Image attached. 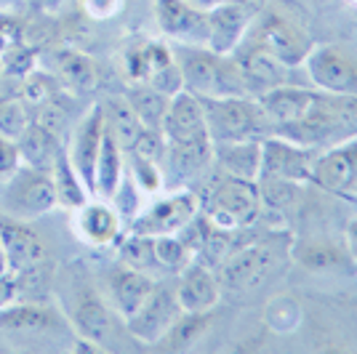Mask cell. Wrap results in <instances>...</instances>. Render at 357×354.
<instances>
[{"instance_id":"cell-46","label":"cell","mask_w":357,"mask_h":354,"mask_svg":"<svg viewBox=\"0 0 357 354\" xmlns=\"http://www.w3.org/2000/svg\"><path fill=\"white\" fill-rule=\"evenodd\" d=\"M0 352H8V341L0 336Z\"/></svg>"},{"instance_id":"cell-40","label":"cell","mask_w":357,"mask_h":354,"mask_svg":"<svg viewBox=\"0 0 357 354\" xmlns=\"http://www.w3.org/2000/svg\"><path fill=\"white\" fill-rule=\"evenodd\" d=\"M86 3V11H89L93 19H109L120 11L123 0H83Z\"/></svg>"},{"instance_id":"cell-26","label":"cell","mask_w":357,"mask_h":354,"mask_svg":"<svg viewBox=\"0 0 357 354\" xmlns=\"http://www.w3.org/2000/svg\"><path fill=\"white\" fill-rule=\"evenodd\" d=\"M312 96H314V91L283 83V86H275V88L259 93L256 99L264 107V112H267V118L272 120V125H283V123H291V120L301 118V115L310 109Z\"/></svg>"},{"instance_id":"cell-4","label":"cell","mask_w":357,"mask_h":354,"mask_svg":"<svg viewBox=\"0 0 357 354\" xmlns=\"http://www.w3.org/2000/svg\"><path fill=\"white\" fill-rule=\"evenodd\" d=\"M211 141H264L275 136V125L256 96L200 99Z\"/></svg>"},{"instance_id":"cell-47","label":"cell","mask_w":357,"mask_h":354,"mask_svg":"<svg viewBox=\"0 0 357 354\" xmlns=\"http://www.w3.org/2000/svg\"><path fill=\"white\" fill-rule=\"evenodd\" d=\"M0 3H6V0H0Z\"/></svg>"},{"instance_id":"cell-35","label":"cell","mask_w":357,"mask_h":354,"mask_svg":"<svg viewBox=\"0 0 357 354\" xmlns=\"http://www.w3.org/2000/svg\"><path fill=\"white\" fill-rule=\"evenodd\" d=\"M30 107L22 96H0V133L19 139L22 131L30 125Z\"/></svg>"},{"instance_id":"cell-6","label":"cell","mask_w":357,"mask_h":354,"mask_svg":"<svg viewBox=\"0 0 357 354\" xmlns=\"http://www.w3.org/2000/svg\"><path fill=\"white\" fill-rule=\"evenodd\" d=\"M261 194L259 184L251 178L227 176L211 190L206 203H200L203 213L211 219V224L222 226V229H240L248 226L259 219L261 213Z\"/></svg>"},{"instance_id":"cell-18","label":"cell","mask_w":357,"mask_h":354,"mask_svg":"<svg viewBox=\"0 0 357 354\" xmlns=\"http://www.w3.org/2000/svg\"><path fill=\"white\" fill-rule=\"evenodd\" d=\"M102 136H105V109L102 104H93L89 112L80 118L77 128L70 141V160H73L77 176L83 178L86 190L93 197V176H96V160H99V147H102Z\"/></svg>"},{"instance_id":"cell-3","label":"cell","mask_w":357,"mask_h":354,"mask_svg":"<svg viewBox=\"0 0 357 354\" xmlns=\"http://www.w3.org/2000/svg\"><path fill=\"white\" fill-rule=\"evenodd\" d=\"M174 59L181 72L184 91L197 99H222V96H253L248 83L232 56L216 54L206 45H184L174 48Z\"/></svg>"},{"instance_id":"cell-10","label":"cell","mask_w":357,"mask_h":354,"mask_svg":"<svg viewBox=\"0 0 357 354\" xmlns=\"http://www.w3.org/2000/svg\"><path fill=\"white\" fill-rule=\"evenodd\" d=\"M307 75L326 93L357 96V59L339 45H312L307 54Z\"/></svg>"},{"instance_id":"cell-23","label":"cell","mask_w":357,"mask_h":354,"mask_svg":"<svg viewBox=\"0 0 357 354\" xmlns=\"http://www.w3.org/2000/svg\"><path fill=\"white\" fill-rule=\"evenodd\" d=\"M158 282L149 277L147 272L142 269H134V266L123 264L115 266L109 272V280H107V288H109V301L123 320H128L144 301L147 295L155 291Z\"/></svg>"},{"instance_id":"cell-15","label":"cell","mask_w":357,"mask_h":354,"mask_svg":"<svg viewBox=\"0 0 357 354\" xmlns=\"http://www.w3.org/2000/svg\"><path fill=\"white\" fill-rule=\"evenodd\" d=\"M259 14V0H243V3H224L208 11V43L206 48L229 56L245 32L251 27L253 16Z\"/></svg>"},{"instance_id":"cell-29","label":"cell","mask_w":357,"mask_h":354,"mask_svg":"<svg viewBox=\"0 0 357 354\" xmlns=\"http://www.w3.org/2000/svg\"><path fill=\"white\" fill-rule=\"evenodd\" d=\"M126 102L131 104V109L136 112L139 123L149 128V131H163L165 109L171 96L160 93L158 88H152L149 83H131V88L126 93Z\"/></svg>"},{"instance_id":"cell-20","label":"cell","mask_w":357,"mask_h":354,"mask_svg":"<svg viewBox=\"0 0 357 354\" xmlns=\"http://www.w3.org/2000/svg\"><path fill=\"white\" fill-rule=\"evenodd\" d=\"M232 59L238 61L240 72L248 83V91L253 96L264 93V91L275 88V86H283L288 83V67L283 61H278L272 54H267L264 48H259L251 40H240V45L229 54Z\"/></svg>"},{"instance_id":"cell-13","label":"cell","mask_w":357,"mask_h":354,"mask_svg":"<svg viewBox=\"0 0 357 354\" xmlns=\"http://www.w3.org/2000/svg\"><path fill=\"white\" fill-rule=\"evenodd\" d=\"M0 248L8 264V275H22L45 264V240L32 222L3 216L0 219Z\"/></svg>"},{"instance_id":"cell-42","label":"cell","mask_w":357,"mask_h":354,"mask_svg":"<svg viewBox=\"0 0 357 354\" xmlns=\"http://www.w3.org/2000/svg\"><path fill=\"white\" fill-rule=\"evenodd\" d=\"M190 6L195 8H200V11H206L208 14L211 8H216V6H224V3H243V0H187Z\"/></svg>"},{"instance_id":"cell-7","label":"cell","mask_w":357,"mask_h":354,"mask_svg":"<svg viewBox=\"0 0 357 354\" xmlns=\"http://www.w3.org/2000/svg\"><path fill=\"white\" fill-rule=\"evenodd\" d=\"M56 203V190H54V178L48 171L32 168V165H19L11 176L6 178L3 187V213L35 222L45 213H51Z\"/></svg>"},{"instance_id":"cell-37","label":"cell","mask_w":357,"mask_h":354,"mask_svg":"<svg viewBox=\"0 0 357 354\" xmlns=\"http://www.w3.org/2000/svg\"><path fill=\"white\" fill-rule=\"evenodd\" d=\"M35 51L22 43H8L0 54V72L16 75V77H27L35 70Z\"/></svg>"},{"instance_id":"cell-39","label":"cell","mask_w":357,"mask_h":354,"mask_svg":"<svg viewBox=\"0 0 357 354\" xmlns=\"http://www.w3.org/2000/svg\"><path fill=\"white\" fill-rule=\"evenodd\" d=\"M19 165H22V152L16 139L0 133V178H8Z\"/></svg>"},{"instance_id":"cell-45","label":"cell","mask_w":357,"mask_h":354,"mask_svg":"<svg viewBox=\"0 0 357 354\" xmlns=\"http://www.w3.org/2000/svg\"><path fill=\"white\" fill-rule=\"evenodd\" d=\"M347 197H349V200H357V181L352 184V190H349V194H347Z\"/></svg>"},{"instance_id":"cell-44","label":"cell","mask_w":357,"mask_h":354,"mask_svg":"<svg viewBox=\"0 0 357 354\" xmlns=\"http://www.w3.org/2000/svg\"><path fill=\"white\" fill-rule=\"evenodd\" d=\"M349 237H352V240L357 243V219L352 224H349Z\"/></svg>"},{"instance_id":"cell-34","label":"cell","mask_w":357,"mask_h":354,"mask_svg":"<svg viewBox=\"0 0 357 354\" xmlns=\"http://www.w3.org/2000/svg\"><path fill=\"white\" fill-rule=\"evenodd\" d=\"M208 323H211L208 311H181L165 339L171 341L174 349H184V346H190L197 336H203V330L208 328Z\"/></svg>"},{"instance_id":"cell-9","label":"cell","mask_w":357,"mask_h":354,"mask_svg":"<svg viewBox=\"0 0 357 354\" xmlns=\"http://www.w3.org/2000/svg\"><path fill=\"white\" fill-rule=\"evenodd\" d=\"M67 328V317L56 307H48L43 301H22L0 307V336L11 344L24 341H48L51 336H59Z\"/></svg>"},{"instance_id":"cell-36","label":"cell","mask_w":357,"mask_h":354,"mask_svg":"<svg viewBox=\"0 0 357 354\" xmlns=\"http://www.w3.org/2000/svg\"><path fill=\"white\" fill-rule=\"evenodd\" d=\"M128 155V176L136 181V187L142 192H158L163 187V174H160V162L147 160L142 155H134V152H126Z\"/></svg>"},{"instance_id":"cell-2","label":"cell","mask_w":357,"mask_h":354,"mask_svg":"<svg viewBox=\"0 0 357 354\" xmlns=\"http://www.w3.org/2000/svg\"><path fill=\"white\" fill-rule=\"evenodd\" d=\"M275 136L310 149H328L347 141L357 136V96L314 91L310 109L291 123L275 125Z\"/></svg>"},{"instance_id":"cell-19","label":"cell","mask_w":357,"mask_h":354,"mask_svg":"<svg viewBox=\"0 0 357 354\" xmlns=\"http://www.w3.org/2000/svg\"><path fill=\"white\" fill-rule=\"evenodd\" d=\"M275 266V251L269 243H253L245 248L232 251L219 264V285L232 291L253 288L261 277H267Z\"/></svg>"},{"instance_id":"cell-30","label":"cell","mask_w":357,"mask_h":354,"mask_svg":"<svg viewBox=\"0 0 357 354\" xmlns=\"http://www.w3.org/2000/svg\"><path fill=\"white\" fill-rule=\"evenodd\" d=\"M51 178H54V190H56V203L61 208H67V210L80 208L91 197V192L83 184V178L77 176V171H75L67 149H61L59 155H56L54 168H51Z\"/></svg>"},{"instance_id":"cell-31","label":"cell","mask_w":357,"mask_h":354,"mask_svg":"<svg viewBox=\"0 0 357 354\" xmlns=\"http://www.w3.org/2000/svg\"><path fill=\"white\" fill-rule=\"evenodd\" d=\"M102 109H105V125L118 139L123 152H128L136 144V139L142 136V131H144V125L139 123L131 104L126 99H109L107 104H102Z\"/></svg>"},{"instance_id":"cell-8","label":"cell","mask_w":357,"mask_h":354,"mask_svg":"<svg viewBox=\"0 0 357 354\" xmlns=\"http://www.w3.org/2000/svg\"><path fill=\"white\" fill-rule=\"evenodd\" d=\"M64 317L77 333V346H86L89 352H99V346H105L107 339L112 336L109 307L91 282H75L64 304Z\"/></svg>"},{"instance_id":"cell-41","label":"cell","mask_w":357,"mask_h":354,"mask_svg":"<svg viewBox=\"0 0 357 354\" xmlns=\"http://www.w3.org/2000/svg\"><path fill=\"white\" fill-rule=\"evenodd\" d=\"M14 298H19V285H16L14 275H6V277H0V307L11 304Z\"/></svg>"},{"instance_id":"cell-25","label":"cell","mask_w":357,"mask_h":354,"mask_svg":"<svg viewBox=\"0 0 357 354\" xmlns=\"http://www.w3.org/2000/svg\"><path fill=\"white\" fill-rule=\"evenodd\" d=\"M51 61H54V77L61 83V88H70L75 93H91L99 86V70L86 54L61 48Z\"/></svg>"},{"instance_id":"cell-12","label":"cell","mask_w":357,"mask_h":354,"mask_svg":"<svg viewBox=\"0 0 357 354\" xmlns=\"http://www.w3.org/2000/svg\"><path fill=\"white\" fill-rule=\"evenodd\" d=\"M314 157H317L314 149L294 144L283 136H267L261 141L259 178H283V181H296V184L310 181Z\"/></svg>"},{"instance_id":"cell-38","label":"cell","mask_w":357,"mask_h":354,"mask_svg":"<svg viewBox=\"0 0 357 354\" xmlns=\"http://www.w3.org/2000/svg\"><path fill=\"white\" fill-rule=\"evenodd\" d=\"M123 264L142 269V272H147L149 266H158L155 251H152V237L131 232V240H126V245H123Z\"/></svg>"},{"instance_id":"cell-24","label":"cell","mask_w":357,"mask_h":354,"mask_svg":"<svg viewBox=\"0 0 357 354\" xmlns=\"http://www.w3.org/2000/svg\"><path fill=\"white\" fill-rule=\"evenodd\" d=\"M19 144V152H22V162L24 165H32V168H40V171H48L54 168V160L59 155L64 144H61L59 133H54L51 128H45L40 120H30V125L22 131V136L16 139Z\"/></svg>"},{"instance_id":"cell-22","label":"cell","mask_w":357,"mask_h":354,"mask_svg":"<svg viewBox=\"0 0 357 354\" xmlns=\"http://www.w3.org/2000/svg\"><path fill=\"white\" fill-rule=\"evenodd\" d=\"M181 311H211L219 301L222 285L213 269L200 261H190L178 275V285L174 288Z\"/></svg>"},{"instance_id":"cell-21","label":"cell","mask_w":357,"mask_h":354,"mask_svg":"<svg viewBox=\"0 0 357 354\" xmlns=\"http://www.w3.org/2000/svg\"><path fill=\"white\" fill-rule=\"evenodd\" d=\"M73 213V226L83 243L105 248V245H112L120 237L123 219L115 210V206L102 200V197H89L83 206L75 208Z\"/></svg>"},{"instance_id":"cell-17","label":"cell","mask_w":357,"mask_h":354,"mask_svg":"<svg viewBox=\"0 0 357 354\" xmlns=\"http://www.w3.org/2000/svg\"><path fill=\"white\" fill-rule=\"evenodd\" d=\"M155 22L165 38L184 45L208 43V14L187 0H155Z\"/></svg>"},{"instance_id":"cell-32","label":"cell","mask_w":357,"mask_h":354,"mask_svg":"<svg viewBox=\"0 0 357 354\" xmlns=\"http://www.w3.org/2000/svg\"><path fill=\"white\" fill-rule=\"evenodd\" d=\"M291 256L307 269H331L347 264V253L333 240H304L294 248Z\"/></svg>"},{"instance_id":"cell-1","label":"cell","mask_w":357,"mask_h":354,"mask_svg":"<svg viewBox=\"0 0 357 354\" xmlns=\"http://www.w3.org/2000/svg\"><path fill=\"white\" fill-rule=\"evenodd\" d=\"M165 162L171 174L181 181H192L208 171L213 160V141L200 99L190 91H178L171 96L163 120Z\"/></svg>"},{"instance_id":"cell-14","label":"cell","mask_w":357,"mask_h":354,"mask_svg":"<svg viewBox=\"0 0 357 354\" xmlns=\"http://www.w3.org/2000/svg\"><path fill=\"white\" fill-rule=\"evenodd\" d=\"M181 314V307L176 301V293L171 288L155 285V291L147 295V301L126 320V328L134 339L144 341V344H155L168 336V330Z\"/></svg>"},{"instance_id":"cell-16","label":"cell","mask_w":357,"mask_h":354,"mask_svg":"<svg viewBox=\"0 0 357 354\" xmlns=\"http://www.w3.org/2000/svg\"><path fill=\"white\" fill-rule=\"evenodd\" d=\"M310 181L323 187L326 192L347 197L352 184L357 181V136L328 147L326 152H320L312 162Z\"/></svg>"},{"instance_id":"cell-11","label":"cell","mask_w":357,"mask_h":354,"mask_svg":"<svg viewBox=\"0 0 357 354\" xmlns=\"http://www.w3.org/2000/svg\"><path fill=\"white\" fill-rule=\"evenodd\" d=\"M200 210V197L190 190H178V192L168 194L155 200L152 206L131 219V232L134 235H176L184 224L192 219L195 213Z\"/></svg>"},{"instance_id":"cell-43","label":"cell","mask_w":357,"mask_h":354,"mask_svg":"<svg viewBox=\"0 0 357 354\" xmlns=\"http://www.w3.org/2000/svg\"><path fill=\"white\" fill-rule=\"evenodd\" d=\"M8 275V264H6V256H3V248H0V277Z\"/></svg>"},{"instance_id":"cell-33","label":"cell","mask_w":357,"mask_h":354,"mask_svg":"<svg viewBox=\"0 0 357 354\" xmlns=\"http://www.w3.org/2000/svg\"><path fill=\"white\" fill-rule=\"evenodd\" d=\"M152 251H155V261L171 272H181L195 259L192 251L178 240V235H155Z\"/></svg>"},{"instance_id":"cell-5","label":"cell","mask_w":357,"mask_h":354,"mask_svg":"<svg viewBox=\"0 0 357 354\" xmlns=\"http://www.w3.org/2000/svg\"><path fill=\"white\" fill-rule=\"evenodd\" d=\"M243 40H251L259 48H264L278 61H283L285 67L304 64L307 54L312 51L310 35L301 30L294 19H288L275 8H259V14L253 16L251 27Z\"/></svg>"},{"instance_id":"cell-28","label":"cell","mask_w":357,"mask_h":354,"mask_svg":"<svg viewBox=\"0 0 357 354\" xmlns=\"http://www.w3.org/2000/svg\"><path fill=\"white\" fill-rule=\"evenodd\" d=\"M123 174H126V152L118 144V139L112 136V131L105 125L99 160H96V176H93V197L109 200L118 190Z\"/></svg>"},{"instance_id":"cell-27","label":"cell","mask_w":357,"mask_h":354,"mask_svg":"<svg viewBox=\"0 0 357 354\" xmlns=\"http://www.w3.org/2000/svg\"><path fill=\"white\" fill-rule=\"evenodd\" d=\"M213 157L227 176L256 181L261 168V141H213Z\"/></svg>"}]
</instances>
